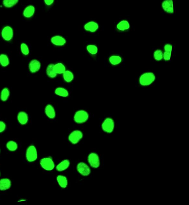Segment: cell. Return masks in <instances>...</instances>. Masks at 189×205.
<instances>
[{
	"label": "cell",
	"instance_id": "ffe728a7",
	"mask_svg": "<svg viewBox=\"0 0 189 205\" xmlns=\"http://www.w3.org/2000/svg\"><path fill=\"white\" fill-rule=\"evenodd\" d=\"M54 65L53 64H50L48 65L46 69V73L48 77L51 78H55L57 76V74L55 72L54 68Z\"/></svg>",
	"mask_w": 189,
	"mask_h": 205
},
{
	"label": "cell",
	"instance_id": "e0dca14e",
	"mask_svg": "<svg viewBox=\"0 0 189 205\" xmlns=\"http://www.w3.org/2000/svg\"><path fill=\"white\" fill-rule=\"evenodd\" d=\"M11 185V181L9 179H2L0 180V190H7L10 188Z\"/></svg>",
	"mask_w": 189,
	"mask_h": 205
},
{
	"label": "cell",
	"instance_id": "484cf974",
	"mask_svg": "<svg viewBox=\"0 0 189 205\" xmlns=\"http://www.w3.org/2000/svg\"><path fill=\"white\" fill-rule=\"evenodd\" d=\"M19 0H3V4L7 8H10L15 6L19 2Z\"/></svg>",
	"mask_w": 189,
	"mask_h": 205
},
{
	"label": "cell",
	"instance_id": "f546056e",
	"mask_svg": "<svg viewBox=\"0 0 189 205\" xmlns=\"http://www.w3.org/2000/svg\"><path fill=\"white\" fill-rule=\"evenodd\" d=\"M87 51L90 54L93 55H96L98 53V47L95 45H89L87 46Z\"/></svg>",
	"mask_w": 189,
	"mask_h": 205
},
{
	"label": "cell",
	"instance_id": "9c48e42d",
	"mask_svg": "<svg viewBox=\"0 0 189 205\" xmlns=\"http://www.w3.org/2000/svg\"><path fill=\"white\" fill-rule=\"evenodd\" d=\"M29 70L32 73H35L40 70L41 64L37 59H33L30 62L28 65Z\"/></svg>",
	"mask_w": 189,
	"mask_h": 205
},
{
	"label": "cell",
	"instance_id": "603a6c76",
	"mask_svg": "<svg viewBox=\"0 0 189 205\" xmlns=\"http://www.w3.org/2000/svg\"><path fill=\"white\" fill-rule=\"evenodd\" d=\"M130 28V24L128 21L123 20L121 21L118 24L117 28L119 30L124 31L129 29Z\"/></svg>",
	"mask_w": 189,
	"mask_h": 205
},
{
	"label": "cell",
	"instance_id": "44dd1931",
	"mask_svg": "<svg viewBox=\"0 0 189 205\" xmlns=\"http://www.w3.org/2000/svg\"><path fill=\"white\" fill-rule=\"evenodd\" d=\"M55 93L58 96L62 97H67L69 95V93L68 91L65 88L59 87L56 88L55 91Z\"/></svg>",
	"mask_w": 189,
	"mask_h": 205
},
{
	"label": "cell",
	"instance_id": "3957f363",
	"mask_svg": "<svg viewBox=\"0 0 189 205\" xmlns=\"http://www.w3.org/2000/svg\"><path fill=\"white\" fill-rule=\"evenodd\" d=\"M89 115L84 110H79L76 112L74 116V120L78 123L85 122L88 120Z\"/></svg>",
	"mask_w": 189,
	"mask_h": 205
},
{
	"label": "cell",
	"instance_id": "4316f807",
	"mask_svg": "<svg viewBox=\"0 0 189 205\" xmlns=\"http://www.w3.org/2000/svg\"><path fill=\"white\" fill-rule=\"evenodd\" d=\"M63 74V78L65 82L70 83L74 79V76L72 73L70 71H65Z\"/></svg>",
	"mask_w": 189,
	"mask_h": 205
},
{
	"label": "cell",
	"instance_id": "7a4b0ae2",
	"mask_svg": "<svg viewBox=\"0 0 189 205\" xmlns=\"http://www.w3.org/2000/svg\"><path fill=\"white\" fill-rule=\"evenodd\" d=\"M1 34L2 38L6 41H10L14 36V31L9 26H6L2 29Z\"/></svg>",
	"mask_w": 189,
	"mask_h": 205
},
{
	"label": "cell",
	"instance_id": "83f0119b",
	"mask_svg": "<svg viewBox=\"0 0 189 205\" xmlns=\"http://www.w3.org/2000/svg\"><path fill=\"white\" fill-rule=\"evenodd\" d=\"M122 61L121 58L118 56L113 55L110 57L109 61L111 64L113 65H118Z\"/></svg>",
	"mask_w": 189,
	"mask_h": 205
},
{
	"label": "cell",
	"instance_id": "d6a6232c",
	"mask_svg": "<svg viewBox=\"0 0 189 205\" xmlns=\"http://www.w3.org/2000/svg\"><path fill=\"white\" fill-rule=\"evenodd\" d=\"M171 55H172V52L165 51L163 54L164 59L166 61L169 60L171 59Z\"/></svg>",
	"mask_w": 189,
	"mask_h": 205
},
{
	"label": "cell",
	"instance_id": "7c38bea8",
	"mask_svg": "<svg viewBox=\"0 0 189 205\" xmlns=\"http://www.w3.org/2000/svg\"><path fill=\"white\" fill-rule=\"evenodd\" d=\"M51 41L53 44L57 46H63L66 42V40L64 37L59 35L53 37L51 38Z\"/></svg>",
	"mask_w": 189,
	"mask_h": 205
},
{
	"label": "cell",
	"instance_id": "7402d4cb",
	"mask_svg": "<svg viewBox=\"0 0 189 205\" xmlns=\"http://www.w3.org/2000/svg\"><path fill=\"white\" fill-rule=\"evenodd\" d=\"M70 164V162L69 160H64L57 165L56 169L57 171H64L69 167Z\"/></svg>",
	"mask_w": 189,
	"mask_h": 205
},
{
	"label": "cell",
	"instance_id": "30bf717a",
	"mask_svg": "<svg viewBox=\"0 0 189 205\" xmlns=\"http://www.w3.org/2000/svg\"><path fill=\"white\" fill-rule=\"evenodd\" d=\"M77 170L83 176H88L91 172L89 167L84 162L79 163L77 166Z\"/></svg>",
	"mask_w": 189,
	"mask_h": 205
},
{
	"label": "cell",
	"instance_id": "52a82bcc",
	"mask_svg": "<svg viewBox=\"0 0 189 205\" xmlns=\"http://www.w3.org/2000/svg\"><path fill=\"white\" fill-rule=\"evenodd\" d=\"M88 161L92 167L97 168L100 165V159L99 156L96 153H92L90 154L88 157Z\"/></svg>",
	"mask_w": 189,
	"mask_h": 205
},
{
	"label": "cell",
	"instance_id": "9a60e30c",
	"mask_svg": "<svg viewBox=\"0 0 189 205\" xmlns=\"http://www.w3.org/2000/svg\"><path fill=\"white\" fill-rule=\"evenodd\" d=\"M45 112L47 116L50 119H54L56 117V111L52 105L48 104L45 107Z\"/></svg>",
	"mask_w": 189,
	"mask_h": 205
},
{
	"label": "cell",
	"instance_id": "4fadbf2b",
	"mask_svg": "<svg viewBox=\"0 0 189 205\" xmlns=\"http://www.w3.org/2000/svg\"><path fill=\"white\" fill-rule=\"evenodd\" d=\"M35 10V8L33 5H28L24 9L23 14L26 18H30L34 15Z\"/></svg>",
	"mask_w": 189,
	"mask_h": 205
},
{
	"label": "cell",
	"instance_id": "8992f818",
	"mask_svg": "<svg viewBox=\"0 0 189 205\" xmlns=\"http://www.w3.org/2000/svg\"><path fill=\"white\" fill-rule=\"evenodd\" d=\"M114 121L110 118H108L103 123L102 128L105 132L111 133L114 128Z\"/></svg>",
	"mask_w": 189,
	"mask_h": 205
},
{
	"label": "cell",
	"instance_id": "cb8c5ba5",
	"mask_svg": "<svg viewBox=\"0 0 189 205\" xmlns=\"http://www.w3.org/2000/svg\"><path fill=\"white\" fill-rule=\"evenodd\" d=\"M54 68L55 71L56 73L59 74L64 73L66 71V69L64 64L60 63H57L54 66Z\"/></svg>",
	"mask_w": 189,
	"mask_h": 205
},
{
	"label": "cell",
	"instance_id": "2e32d148",
	"mask_svg": "<svg viewBox=\"0 0 189 205\" xmlns=\"http://www.w3.org/2000/svg\"><path fill=\"white\" fill-rule=\"evenodd\" d=\"M17 118L18 121L21 124H26L28 122V114L24 111L20 112L18 114Z\"/></svg>",
	"mask_w": 189,
	"mask_h": 205
},
{
	"label": "cell",
	"instance_id": "277c9868",
	"mask_svg": "<svg viewBox=\"0 0 189 205\" xmlns=\"http://www.w3.org/2000/svg\"><path fill=\"white\" fill-rule=\"evenodd\" d=\"M38 157L37 150L35 147L32 145L27 149L26 152V158L27 160L29 162H32L35 161Z\"/></svg>",
	"mask_w": 189,
	"mask_h": 205
},
{
	"label": "cell",
	"instance_id": "4dcf8cb0",
	"mask_svg": "<svg viewBox=\"0 0 189 205\" xmlns=\"http://www.w3.org/2000/svg\"><path fill=\"white\" fill-rule=\"evenodd\" d=\"M7 147L11 151H15L17 148V145L15 141H10L7 144Z\"/></svg>",
	"mask_w": 189,
	"mask_h": 205
},
{
	"label": "cell",
	"instance_id": "836d02e7",
	"mask_svg": "<svg viewBox=\"0 0 189 205\" xmlns=\"http://www.w3.org/2000/svg\"><path fill=\"white\" fill-rule=\"evenodd\" d=\"M164 50L165 51L167 52H172V46L170 44H167L164 46Z\"/></svg>",
	"mask_w": 189,
	"mask_h": 205
},
{
	"label": "cell",
	"instance_id": "ac0fdd59",
	"mask_svg": "<svg viewBox=\"0 0 189 205\" xmlns=\"http://www.w3.org/2000/svg\"><path fill=\"white\" fill-rule=\"evenodd\" d=\"M10 95V91L9 88H3L0 93V100L3 102L8 101Z\"/></svg>",
	"mask_w": 189,
	"mask_h": 205
},
{
	"label": "cell",
	"instance_id": "1f68e13d",
	"mask_svg": "<svg viewBox=\"0 0 189 205\" xmlns=\"http://www.w3.org/2000/svg\"><path fill=\"white\" fill-rule=\"evenodd\" d=\"M163 54L162 51L160 50H157L154 52V58L157 61H160L162 59Z\"/></svg>",
	"mask_w": 189,
	"mask_h": 205
},
{
	"label": "cell",
	"instance_id": "8fae6325",
	"mask_svg": "<svg viewBox=\"0 0 189 205\" xmlns=\"http://www.w3.org/2000/svg\"><path fill=\"white\" fill-rule=\"evenodd\" d=\"M162 5L163 9L167 13L172 14L174 12L173 0H165Z\"/></svg>",
	"mask_w": 189,
	"mask_h": 205
},
{
	"label": "cell",
	"instance_id": "f1b7e54d",
	"mask_svg": "<svg viewBox=\"0 0 189 205\" xmlns=\"http://www.w3.org/2000/svg\"><path fill=\"white\" fill-rule=\"evenodd\" d=\"M20 49L21 53L23 55H28L29 53V49L28 45L25 43H22L20 45Z\"/></svg>",
	"mask_w": 189,
	"mask_h": 205
},
{
	"label": "cell",
	"instance_id": "e575fe53",
	"mask_svg": "<svg viewBox=\"0 0 189 205\" xmlns=\"http://www.w3.org/2000/svg\"><path fill=\"white\" fill-rule=\"evenodd\" d=\"M6 124L3 121H0V133L3 132L5 130Z\"/></svg>",
	"mask_w": 189,
	"mask_h": 205
},
{
	"label": "cell",
	"instance_id": "d6986e66",
	"mask_svg": "<svg viewBox=\"0 0 189 205\" xmlns=\"http://www.w3.org/2000/svg\"><path fill=\"white\" fill-rule=\"evenodd\" d=\"M10 64L9 57L6 54H0V65L3 67H7Z\"/></svg>",
	"mask_w": 189,
	"mask_h": 205
},
{
	"label": "cell",
	"instance_id": "ba28073f",
	"mask_svg": "<svg viewBox=\"0 0 189 205\" xmlns=\"http://www.w3.org/2000/svg\"><path fill=\"white\" fill-rule=\"evenodd\" d=\"M83 137L81 131L76 130L73 132L69 136V140L72 144H77Z\"/></svg>",
	"mask_w": 189,
	"mask_h": 205
},
{
	"label": "cell",
	"instance_id": "6da1fadb",
	"mask_svg": "<svg viewBox=\"0 0 189 205\" xmlns=\"http://www.w3.org/2000/svg\"><path fill=\"white\" fill-rule=\"evenodd\" d=\"M155 77L152 73H146L141 76L139 82L141 85L148 86L150 85L155 80Z\"/></svg>",
	"mask_w": 189,
	"mask_h": 205
},
{
	"label": "cell",
	"instance_id": "d4e9b609",
	"mask_svg": "<svg viewBox=\"0 0 189 205\" xmlns=\"http://www.w3.org/2000/svg\"><path fill=\"white\" fill-rule=\"evenodd\" d=\"M57 180L59 184L62 188H66L68 185V181L66 177L59 175L57 176Z\"/></svg>",
	"mask_w": 189,
	"mask_h": 205
},
{
	"label": "cell",
	"instance_id": "d590c367",
	"mask_svg": "<svg viewBox=\"0 0 189 205\" xmlns=\"http://www.w3.org/2000/svg\"><path fill=\"white\" fill-rule=\"evenodd\" d=\"M44 1L47 5L50 6L53 4L54 0H44Z\"/></svg>",
	"mask_w": 189,
	"mask_h": 205
},
{
	"label": "cell",
	"instance_id": "5bb4252c",
	"mask_svg": "<svg viewBox=\"0 0 189 205\" xmlns=\"http://www.w3.org/2000/svg\"><path fill=\"white\" fill-rule=\"evenodd\" d=\"M99 27L98 23L93 21L87 22L84 26V28L85 30L92 33L96 31Z\"/></svg>",
	"mask_w": 189,
	"mask_h": 205
},
{
	"label": "cell",
	"instance_id": "5b68a950",
	"mask_svg": "<svg viewBox=\"0 0 189 205\" xmlns=\"http://www.w3.org/2000/svg\"><path fill=\"white\" fill-rule=\"evenodd\" d=\"M42 167L47 171H51L54 168V164L52 159L50 158H44L40 161Z\"/></svg>",
	"mask_w": 189,
	"mask_h": 205
}]
</instances>
